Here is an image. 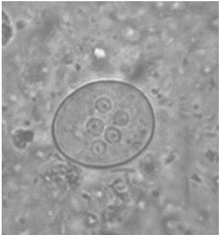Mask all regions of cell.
<instances>
[{
	"label": "cell",
	"mask_w": 220,
	"mask_h": 235,
	"mask_svg": "<svg viewBox=\"0 0 220 235\" xmlns=\"http://www.w3.org/2000/svg\"><path fill=\"white\" fill-rule=\"evenodd\" d=\"M11 33H12V30H11L10 27L5 25L3 24L2 27V40H3V43L5 40V43H6V41H7L10 38V36H11Z\"/></svg>",
	"instance_id": "1"
}]
</instances>
